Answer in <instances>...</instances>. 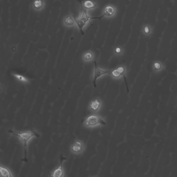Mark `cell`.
Here are the masks:
<instances>
[{
  "label": "cell",
  "instance_id": "1",
  "mask_svg": "<svg viewBox=\"0 0 177 177\" xmlns=\"http://www.w3.org/2000/svg\"><path fill=\"white\" fill-rule=\"evenodd\" d=\"M9 132L17 136L23 143L24 150V158L23 160L24 161H27V144L29 141L33 137H40V135L34 131L17 132L16 131L11 130L9 131Z\"/></svg>",
  "mask_w": 177,
  "mask_h": 177
},
{
  "label": "cell",
  "instance_id": "2",
  "mask_svg": "<svg viewBox=\"0 0 177 177\" xmlns=\"http://www.w3.org/2000/svg\"><path fill=\"white\" fill-rule=\"evenodd\" d=\"M106 125V120L104 117L97 113L88 116L83 123L84 127L88 129L102 127Z\"/></svg>",
  "mask_w": 177,
  "mask_h": 177
},
{
  "label": "cell",
  "instance_id": "3",
  "mask_svg": "<svg viewBox=\"0 0 177 177\" xmlns=\"http://www.w3.org/2000/svg\"><path fill=\"white\" fill-rule=\"evenodd\" d=\"M81 6L82 7H81L79 16L75 19L77 27L82 34H84L83 31V28L86 24L87 22L92 19H100L105 16L103 15L99 17L89 16L87 14V10L84 8L82 4Z\"/></svg>",
  "mask_w": 177,
  "mask_h": 177
},
{
  "label": "cell",
  "instance_id": "4",
  "mask_svg": "<svg viewBox=\"0 0 177 177\" xmlns=\"http://www.w3.org/2000/svg\"><path fill=\"white\" fill-rule=\"evenodd\" d=\"M86 146L83 141L80 140H75L70 146V151L76 155H79L84 153Z\"/></svg>",
  "mask_w": 177,
  "mask_h": 177
},
{
  "label": "cell",
  "instance_id": "5",
  "mask_svg": "<svg viewBox=\"0 0 177 177\" xmlns=\"http://www.w3.org/2000/svg\"><path fill=\"white\" fill-rule=\"evenodd\" d=\"M94 64L95 69L93 83L94 88H95L97 87L96 82L98 78L103 75L111 74L112 71L103 70L100 69L98 67L97 62L96 61L94 62Z\"/></svg>",
  "mask_w": 177,
  "mask_h": 177
},
{
  "label": "cell",
  "instance_id": "6",
  "mask_svg": "<svg viewBox=\"0 0 177 177\" xmlns=\"http://www.w3.org/2000/svg\"><path fill=\"white\" fill-rule=\"evenodd\" d=\"M102 103L99 99H96L91 101L88 106V110L93 113H97L102 109Z\"/></svg>",
  "mask_w": 177,
  "mask_h": 177
},
{
  "label": "cell",
  "instance_id": "7",
  "mask_svg": "<svg viewBox=\"0 0 177 177\" xmlns=\"http://www.w3.org/2000/svg\"><path fill=\"white\" fill-rule=\"evenodd\" d=\"M66 159L63 155L61 156L60 163L58 167L53 171L51 174V176L54 177H62L64 176V172L63 169V164Z\"/></svg>",
  "mask_w": 177,
  "mask_h": 177
},
{
  "label": "cell",
  "instance_id": "8",
  "mask_svg": "<svg viewBox=\"0 0 177 177\" xmlns=\"http://www.w3.org/2000/svg\"><path fill=\"white\" fill-rule=\"evenodd\" d=\"M166 69V66L164 63L159 60L154 61L152 65L153 71L155 74L158 75L163 72Z\"/></svg>",
  "mask_w": 177,
  "mask_h": 177
},
{
  "label": "cell",
  "instance_id": "9",
  "mask_svg": "<svg viewBox=\"0 0 177 177\" xmlns=\"http://www.w3.org/2000/svg\"><path fill=\"white\" fill-rule=\"evenodd\" d=\"M63 23L64 26L71 27L76 25L75 19L71 15H68L63 19Z\"/></svg>",
  "mask_w": 177,
  "mask_h": 177
},
{
  "label": "cell",
  "instance_id": "10",
  "mask_svg": "<svg viewBox=\"0 0 177 177\" xmlns=\"http://www.w3.org/2000/svg\"><path fill=\"white\" fill-rule=\"evenodd\" d=\"M45 5L44 0H34L33 2L32 6L35 11L40 12L44 8Z\"/></svg>",
  "mask_w": 177,
  "mask_h": 177
},
{
  "label": "cell",
  "instance_id": "11",
  "mask_svg": "<svg viewBox=\"0 0 177 177\" xmlns=\"http://www.w3.org/2000/svg\"><path fill=\"white\" fill-rule=\"evenodd\" d=\"M125 71V68L123 67H120L117 69L112 71L111 74L113 77L115 78H119L124 74Z\"/></svg>",
  "mask_w": 177,
  "mask_h": 177
},
{
  "label": "cell",
  "instance_id": "12",
  "mask_svg": "<svg viewBox=\"0 0 177 177\" xmlns=\"http://www.w3.org/2000/svg\"><path fill=\"white\" fill-rule=\"evenodd\" d=\"M0 172L1 175L4 177H12L13 176L11 172L9 169L3 166H0Z\"/></svg>",
  "mask_w": 177,
  "mask_h": 177
},
{
  "label": "cell",
  "instance_id": "13",
  "mask_svg": "<svg viewBox=\"0 0 177 177\" xmlns=\"http://www.w3.org/2000/svg\"><path fill=\"white\" fill-rule=\"evenodd\" d=\"M115 9L112 6L109 5L106 6L104 11V15L108 17H110L115 14Z\"/></svg>",
  "mask_w": 177,
  "mask_h": 177
},
{
  "label": "cell",
  "instance_id": "14",
  "mask_svg": "<svg viewBox=\"0 0 177 177\" xmlns=\"http://www.w3.org/2000/svg\"><path fill=\"white\" fill-rule=\"evenodd\" d=\"M83 7L86 10L94 9L97 6L96 4H95L92 1L88 0L85 1L83 5Z\"/></svg>",
  "mask_w": 177,
  "mask_h": 177
},
{
  "label": "cell",
  "instance_id": "15",
  "mask_svg": "<svg viewBox=\"0 0 177 177\" xmlns=\"http://www.w3.org/2000/svg\"><path fill=\"white\" fill-rule=\"evenodd\" d=\"M93 55L91 51L85 52L83 55V59L85 61H90L93 59Z\"/></svg>",
  "mask_w": 177,
  "mask_h": 177
},
{
  "label": "cell",
  "instance_id": "16",
  "mask_svg": "<svg viewBox=\"0 0 177 177\" xmlns=\"http://www.w3.org/2000/svg\"><path fill=\"white\" fill-rule=\"evenodd\" d=\"M18 79H19L20 81H22L23 82H26L27 80L24 77L22 76L18 75H14Z\"/></svg>",
  "mask_w": 177,
  "mask_h": 177
},
{
  "label": "cell",
  "instance_id": "17",
  "mask_svg": "<svg viewBox=\"0 0 177 177\" xmlns=\"http://www.w3.org/2000/svg\"><path fill=\"white\" fill-rule=\"evenodd\" d=\"M149 29L148 27H146L144 29V32L146 33H148L149 32Z\"/></svg>",
  "mask_w": 177,
  "mask_h": 177
},
{
  "label": "cell",
  "instance_id": "18",
  "mask_svg": "<svg viewBox=\"0 0 177 177\" xmlns=\"http://www.w3.org/2000/svg\"><path fill=\"white\" fill-rule=\"evenodd\" d=\"M116 51L117 53H120L121 51V49L120 48H117L116 50Z\"/></svg>",
  "mask_w": 177,
  "mask_h": 177
}]
</instances>
